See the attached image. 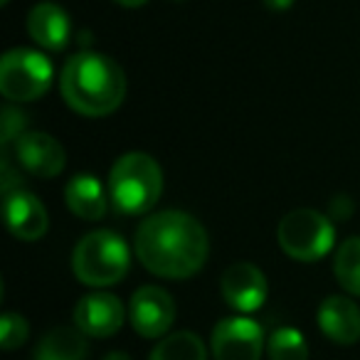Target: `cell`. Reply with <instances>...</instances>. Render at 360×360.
<instances>
[{
  "instance_id": "17",
  "label": "cell",
  "mask_w": 360,
  "mask_h": 360,
  "mask_svg": "<svg viewBox=\"0 0 360 360\" xmlns=\"http://www.w3.org/2000/svg\"><path fill=\"white\" fill-rule=\"evenodd\" d=\"M148 360H207V350L200 335L191 330H178V333L163 335L158 345L150 350Z\"/></svg>"
},
{
  "instance_id": "18",
  "label": "cell",
  "mask_w": 360,
  "mask_h": 360,
  "mask_svg": "<svg viewBox=\"0 0 360 360\" xmlns=\"http://www.w3.org/2000/svg\"><path fill=\"white\" fill-rule=\"evenodd\" d=\"M333 271L348 294L360 296V237H348L335 250Z\"/></svg>"
},
{
  "instance_id": "6",
  "label": "cell",
  "mask_w": 360,
  "mask_h": 360,
  "mask_svg": "<svg viewBox=\"0 0 360 360\" xmlns=\"http://www.w3.org/2000/svg\"><path fill=\"white\" fill-rule=\"evenodd\" d=\"M52 62L42 52L18 47L0 60V94L8 101H35L52 86Z\"/></svg>"
},
{
  "instance_id": "5",
  "label": "cell",
  "mask_w": 360,
  "mask_h": 360,
  "mask_svg": "<svg viewBox=\"0 0 360 360\" xmlns=\"http://www.w3.org/2000/svg\"><path fill=\"white\" fill-rule=\"evenodd\" d=\"M276 240L286 257L296 262H319L333 250V220L323 212L301 207L279 222Z\"/></svg>"
},
{
  "instance_id": "14",
  "label": "cell",
  "mask_w": 360,
  "mask_h": 360,
  "mask_svg": "<svg viewBox=\"0 0 360 360\" xmlns=\"http://www.w3.org/2000/svg\"><path fill=\"white\" fill-rule=\"evenodd\" d=\"M27 32L45 50H65L72 37L70 15L57 3H37L27 15Z\"/></svg>"
},
{
  "instance_id": "24",
  "label": "cell",
  "mask_w": 360,
  "mask_h": 360,
  "mask_svg": "<svg viewBox=\"0 0 360 360\" xmlns=\"http://www.w3.org/2000/svg\"><path fill=\"white\" fill-rule=\"evenodd\" d=\"M264 6L274 13H281V11H289L294 6V0H264Z\"/></svg>"
},
{
  "instance_id": "28",
  "label": "cell",
  "mask_w": 360,
  "mask_h": 360,
  "mask_svg": "<svg viewBox=\"0 0 360 360\" xmlns=\"http://www.w3.org/2000/svg\"><path fill=\"white\" fill-rule=\"evenodd\" d=\"M173 3H186V0H173Z\"/></svg>"
},
{
  "instance_id": "1",
  "label": "cell",
  "mask_w": 360,
  "mask_h": 360,
  "mask_svg": "<svg viewBox=\"0 0 360 360\" xmlns=\"http://www.w3.org/2000/svg\"><path fill=\"white\" fill-rule=\"evenodd\" d=\"M141 264L163 279H188L205 266L210 240L200 222L183 210H163L146 217L136 230Z\"/></svg>"
},
{
  "instance_id": "27",
  "label": "cell",
  "mask_w": 360,
  "mask_h": 360,
  "mask_svg": "<svg viewBox=\"0 0 360 360\" xmlns=\"http://www.w3.org/2000/svg\"><path fill=\"white\" fill-rule=\"evenodd\" d=\"M8 3H11V0H0V6H8Z\"/></svg>"
},
{
  "instance_id": "21",
  "label": "cell",
  "mask_w": 360,
  "mask_h": 360,
  "mask_svg": "<svg viewBox=\"0 0 360 360\" xmlns=\"http://www.w3.org/2000/svg\"><path fill=\"white\" fill-rule=\"evenodd\" d=\"M27 126V114H22L20 109H15V106H6L3 109V121H0V129H3V143H11V141H15L18 136L25 134Z\"/></svg>"
},
{
  "instance_id": "9",
  "label": "cell",
  "mask_w": 360,
  "mask_h": 360,
  "mask_svg": "<svg viewBox=\"0 0 360 360\" xmlns=\"http://www.w3.org/2000/svg\"><path fill=\"white\" fill-rule=\"evenodd\" d=\"M220 291L227 306H232L240 314H252L264 306L266 296H269V284L259 266L250 264V262H237L225 269L220 279Z\"/></svg>"
},
{
  "instance_id": "4",
  "label": "cell",
  "mask_w": 360,
  "mask_h": 360,
  "mask_svg": "<svg viewBox=\"0 0 360 360\" xmlns=\"http://www.w3.org/2000/svg\"><path fill=\"white\" fill-rule=\"evenodd\" d=\"M131 252L124 237L111 230L89 232L72 252V271L86 286H111L129 274Z\"/></svg>"
},
{
  "instance_id": "16",
  "label": "cell",
  "mask_w": 360,
  "mask_h": 360,
  "mask_svg": "<svg viewBox=\"0 0 360 360\" xmlns=\"http://www.w3.org/2000/svg\"><path fill=\"white\" fill-rule=\"evenodd\" d=\"M86 338L89 335L82 333L79 328H70V326L52 328L37 343L35 360H86V355H89Z\"/></svg>"
},
{
  "instance_id": "7",
  "label": "cell",
  "mask_w": 360,
  "mask_h": 360,
  "mask_svg": "<svg viewBox=\"0 0 360 360\" xmlns=\"http://www.w3.org/2000/svg\"><path fill=\"white\" fill-rule=\"evenodd\" d=\"M210 350L215 360H262L264 328L250 316H227L212 328Z\"/></svg>"
},
{
  "instance_id": "3",
  "label": "cell",
  "mask_w": 360,
  "mask_h": 360,
  "mask_svg": "<svg viewBox=\"0 0 360 360\" xmlns=\"http://www.w3.org/2000/svg\"><path fill=\"white\" fill-rule=\"evenodd\" d=\"M163 193V170L158 160L141 150L116 158L109 173V198L124 215H143L153 210Z\"/></svg>"
},
{
  "instance_id": "25",
  "label": "cell",
  "mask_w": 360,
  "mask_h": 360,
  "mask_svg": "<svg viewBox=\"0 0 360 360\" xmlns=\"http://www.w3.org/2000/svg\"><path fill=\"white\" fill-rule=\"evenodd\" d=\"M114 3H119V6H124V8H141V6H146L148 0H114Z\"/></svg>"
},
{
  "instance_id": "8",
  "label": "cell",
  "mask_w": 360,
  "mask_h": 360,
  "mask_svg": "<svg viewBox=\"0 0 360 360\" xmlns=\"http://www.w3.org/2000/svg\"><path fill=\"white\" fill-rule=\"evenodd\" d=\"M131 326L143 338H163L175 321V301L160 286H141L131 296Z\"/></svg>"
},
{
  "instance_id": "10",
  "label": "cell",
  "mask_w": 360,
  "mask_h": 360,
  "mask_svg": "<svg viewBox=\"0 0 360 360\" xmlns=\"http://www.w3.org/2000/svg\"><path fill=\"white\" fill-rule=\"evenodd\" d=\"M13 150H15L18 165H22L27 173L37 178H57L65 170V148L55 136L45 131H25L15 139Z\"/></svg>"
},
{
  "instance_id": "19",
  "label": "cell",
  "mask_w": 360,
  "mask_h": 360,
  "mask_svg": "<svg viewBox=\"0 0 360 360\" xmlns=\"http://www.w3.org/2000/svg\"><path fill=\"white\" fill-rule=\"evenodd\" d=\"M269 360H309V343L304 333L291 326H281L266 340Z\"/></svg>"
},
{
  "instance_id": "23",
  "label": "cell",
  "mask_w": 360,
  "mask_h": 360,
  "mask_svg": "<svg viewBox=\"0 0 360 360\" xmlns=\"http://www.w3.org/2000/svg\"><path fill=\"white\" fill-rule=\"evenodd\" d=\"M0 173H3V195L20 191L22 178H20V175H15V170L11 168V163H8V160H3V165H0Z\"/></svg>"
},
{
  "instance_id": "2",
  "label": "cell",
  "mask_w": 360,
  "mask_h": 360,
  "mask_svg": "<svg viewBox=\"0 0 360 360\" xmlns=\"http://www.w3.org/2000/svg\"><path fill=\"white\" fill-rule=\"evenodd\" d=\"M60 89L67 106L82 116H109L126 96V75L111 57L79 52L62 67Z\"/></svg>"
},
{
  "instance_id": "12",
  "label": "cell",
  "mask_w": 360,
  "mask_h": 360,
  "mask_svg": "<svg viewBox=\"0 0 360 360\" xmlns=\"http://www.w3.org/2000/svg\"><path fill=\"white\" fill-rule=\"evenodd\" d=\"M3 212H6V225L18 240L22 242H37L45 237L50 220H47V210L37 195L27 191L8 193L6 202H3Z\"/></svg>"
},
{
  "instance_id": "13",
  "label": "cell",
  "mask_w": 360,
  "mask_h": 360,
  "mask_svg": "<svg viewBox=\"0 0 360 360\" xmlns=\"http://www.w3.org/2000/svg\"><path fill=\"white\" fill-rule=\"evenodd\" d=\"M319 326L328 340L353 345L360 340V309L348 296H328L319 306Z\"/></svg>"
},
{
  "instance_id": "11",
  "label": "cell",
  "mask_w": 360,
  "mask_h": 360,
  "mask_svg": "<svg viewBox=\"0 0 360 360\" xmlns=\"http://www.w3.org/2000/svg\"><path fill=\"white\" fill-rule=\"evenodd\" d=\"M75 326L89 338H109L124 326V304L114 294H86L75 306Z\"/></svg>"
},
{
  "instance_id": "20",
  "label": "cell",
  "mask_w": 360,
  "mask_h": 360,
  "mask_svg": "<svg viewBox=\"0 0 360 360\" xmlns=\"http://www.w3.org/2000/svg\"><path fill=\"white\" fill-rule=\"evenodd\" d=\"M30 335V326L20 314H3L0 319V345L6 350H15Z\"/></svg>"
},
{
  "instance_id": "15",
  "label": "cell",
  "mask_w": 360,
  "mask_h": 360,
  "mask_svg": "<svg viewBox=\"0 0 360 360\" xmlns=\"http://www.w3.org/2000/svg\"><path fill=\"white\" fill-rule=\"evenodd\" d=\"M65 202L77 217L86 222H96L106 215V195L101 183L89 173H79L67 183Z\"/></svg>"
},
{
  "instance_id": "22",
  "label": "cell",
  "mask_w": 360,
  "mask_h": 360,
  "mask_svg": "<svg viewBox=\"0 0 360 360\" xmlns=\"http://www.w3.org/2000/svg\"><path fill=\"white\" fill-rule=\"evenodd\" d=\"M353 210H355V205H353V200H350L348 195H335L333 200H330L328 217H330V220H335V222H343V220H348V217L353 215Z\"/></svg>"
},
{
  "instance_id": "26",
  "label": "cell",
  "mask_w": 360,
  "mask_h": 360,
  "mask_svg": "<svg viewBox=\"0 0 360 360\" xmlns=\"http://www.w3.org/2000/svg\"><path fill=\"white\" fill-rule=\"evenodd\" d=\"M104 360H131L129 353H121V350H114V353H109Z\"/></svg>"
}]
</instances>
